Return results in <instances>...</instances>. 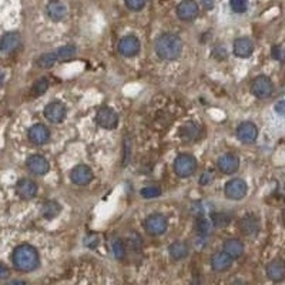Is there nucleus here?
<instances>
[{
  "label": "nucleus",
  "mask_w": 285,
  "mask_h": 285,
  "mask_svg": "<svg viewBox=\"0 0 285 285\" xmlns=\"http://www.w3.org/2000/svg\"><path fill=\"white\" fill-rule=\"evenodd\" d=\"M170 255L171 258L175 261L183 260L188 255V247H187L186 243H174L173 245L170 247Z\"/></svg>",
  "instance_id": "25"
},
{
  "label": "nucleus",
  "mask_w": 285,
  "mask_h": 285,
  "mask_svg": "<svg viewBox=\"0 0 285 285\" xmlns=\"http://www.w3.org/2000/svg\"><path fill=\"white\" fill-rule=\"evenodd\" d=\"M140 194H141V197H144V199H156V197H159V196L162 194V190L156 186L144 187V188L140 191Z\"/></svg>",
  "instance_id": "33"
},
{
  "label": "nucleus",
  "mask_w": 285,
  "mask_h": 285,
  "mask_svg": "<svg viewBox=\"0 0 285 285\" xmlns=\"http://www.w3.org/2000/svg\"><path fill=\"white\" fill-rule=\"evenodd\" d=\"M62 211V207L57 201H46L43 204V208H41V214L46 220H53L54 217H57Z\"/></svg>",
  "instance_id": "24"
},
{
  "label": "nucleus",
  "mask_w": 285,
  "mask_h": 285,
  "mask_svg": "<svg viewBox=\"0 0 285 285\" xmlns=\"http://www.w3.org/2000/svg\"><path fill=\"white\" fill-rule=\"evenodd\" d=\"M231 265H233V258L227 252H224V251L215 252L211 257V268L215 273H224V271L230 270Z\"/></svg>",
  "instance_id": "18"
},
{
  "label": "nucleus",
  "mask_w": 285,
  "mask_h": 285,
  "mask_svg": "<svg viewBox=\"0 0 285 285\" xmlns=\"http://www.w3.org/2000/svg\"><path fill=\"white\" fill-rule=\"evenodd\" d=\"M224 191H225L227 199L236 200V201L237 200H243L248 191L247 183L244 180H241V178H234V180H231V181H228L225 184Z\"/></svg>",
  "instance_id": "7"
},
{
  "label": "nucleus",
  "mask_w": 285,
  "mask_h": 285,
  "mask_svg": "<svg viewBox=\"0 0 285 285\" xmlns=\"http://www.w3.org/2000/svg\"><path fill=\"white\" fill-rule=\"evenodd\" d=\"M20 44H22V39H20V35L16 32L6 33V35H3V38L0 39V50L6 54L16 51L20 47Z\"/></svg>",
  "instance_id": "16"
},
{
  "label": "nucleus",
  "mask_w": 285,
  "mask_h": 285,
  "mask_svg": "<svg viewBox=\"0 0 285 285\" xmlns=\"http://www.w3.org/2000/svg\"><path fill=\"white\" fill-rule=\"evenodd\" d=\"M119 51L124 57H134L140 51V41L136 36H124L119 41Z\"/></svg>",
  "instance_id": "13"
},
{
  "label": "nucleus",
  "mask_w": 285,
  "mask_h": 285,
  "mask_svg": "<svg viewBox=\"0 0 285 285\" xmlns=\"http://www.w3.org/2000/svg\"><path fill=\"white\" fill-rule=\"evenodd\" d=\"M237 137L241 143L244 144H251L257 140L258 137V128L257 125L251 122H244L238 125L237 128Z\"/></svg>",
  "instance_id": "10"
},
{
  "label": "nucleus",
  "mask_w": 285,
  "mask_h": 285,
  "mask_svg": "<svg viewBox=\"0 0 285 285\" xmlns=\"http://www.w3.org/2000/svg\"><path fill=\"white\" fill-rule=\"evenodd\" d=\"M27 137H29L30 143H33L36 146H43L50 140V131L43 124H35L29 128Z\"/></svg>",
  "instance_id": "11"
},
{
  "label": "nucleus",
  "mask_w": 285,
  "mask_h": 285,
  "mask_svg": "<svg viewBox=\"0 0 285 285\" xmlns=\"http://www.w3.org/2000/svg\"><path fill=\"white\" fill-rule=\"evenodd\" d=\"M9 268L6 267V265H3V264H0V280H4V278H7L9 277Z\"/></svg>",
  "instance_id": "38"
},
{
  "label": "nucleus",
  "mask_w": 285,
  "mask_h": 285,
  "mask_svg": "<svg viewBox=\"0 0 285 285\" xmlns=\"http://www.w3.org/2000/svg\"><path fill=\"white\" fill-rule=\"evenodd\" d=\"M56 54H57V59H60V60H69L76 54V47L73 44H66L57 50Z\"/></svg>",
  "instance_id": "31"
},
{
  "label": "nucleus",
  "mask_w": 285,
  "mask_h": 285,
  "mask_svg": "<svg viewBox=\"0 0 285 285\" xmlns=\"http://www.w3.org/2000/svg\"><path fill=\"white\" fill-rule=\"evenodd\" d=\"M47 88H49V79L47 77H40L32 87V94L33 96H41V94H44V91Z\"/></svg>",
  "instance_id": "29"
},
{
  "label": "nucleus",
  "mask_w": 285,
  "mask_h": 285,
  "mask_svg": "<svg viewBox=\"0 0 285 285\" xmlns=\"http://www.w3.org/2000/svg\"><path fill=\"white\" fill-rule=\"evenodd\" d=\"M201 3H203V6L207 9V10H210L214 7V0H201Z\"/></svg>",
  "instance_id": "40"
},
{
  "label": "nucleus",
  "mask_w": 285,
  "mask_h": 285,
  "mask_svg": "<svg viewBox=\"0 0 285 285\" xmlns=\"http://www.w3.org/2000/svg\"><path fill=\"white\" fill-rule=\"evenodd\" d=\"M96 122L101 128L114 130L119 124V116L110 107H101L96 114Z\"/></svg>",
  "instance_id": "6"
},
{
  "label": "nucleus",
  "mask_w": 285,
  "mask_h": 285,
  "mask_svg": "<svg viewBox=\"0 0 285 285\" xmlns=\"http://www.w3.org/2000/svg\"><path fill=\"white\" fill-rule=\"evenodd\" d=\"M66 114H67L66 106L60 101H51L44 109V117L49 120L50 123H62L66 119Z\"/></svg>",
  "instance_id": "8"
},
{
  "label": "nucleus",
  "mask_w": 285,
  "mask_h": 285,
  "mask_svg": "<svg viewBox=\"0 0 285 285\" xmlns=\"http://www.w3.org/2000/svg\"><path fill=\"white\" fill-rule=\"evenodd\" d=\"M223 251L227 252L233 260H236V258H240L244 254V244L238 238H230V240H227L224 243Z\"/></svg>",
  "instance_id": "22"
},
{
  "label": "nucleus",
  "mask_w": 285,
  "mask_h": 285,
  "mask_svg": "<svg viewBox=\"0 0 285 285\" xmlns=\"http://www.w3.org/2000/svg\"><path fill=\"white\" fill-rule=\"evenodd\" d=\"M230 6L236 13H244L248 7V0H230Z\"/></svg>",
  "instance_id": "34"
},
{
  "label": "nucleus",
  "mask_w": 285,
  "mask_h": 285,
  "mask_svg": "<svg viewBox=\"0 0 285 285\" xmlns=\"http://www.w3.org/2000/svg\"><path fill=\"white\" fill-rule=\"evenodd\" d=\"M273 57L278 62H283L284 60V51H283V46L281 44H277L273 47Z\"/></svg>",
  "instance_id": "36"
},
{
  "label": "nucleus",
  "mask_w": 285,
  "mask_h": 285,
  "mask_svg": "<svg viewBox=\"0 0 285 285\" xmlns=\"http://www.w3.org/2000/svg\"><path fill=\"white\" fill-rule=\"evenodd\" d=\"M230 221H231V218H230V215L225 214V212H215V214H212V224H214V227H217V228L227 227V225L230 224Z\"/></svg>",
  "instance_id": "30"
},
{
  "label": "nucleus",
  "mask_w": 285,
  "mask_h": 285,
  "mask_svg": "<svg viewBox=\"0 0 285 285\" xmlns=\"http://www.w3.org/2000/svg\"><path fill=\"white\" fill-rule=\"evenodd\" d=\"M13 265L16 270L22 273H30L35 271L40 264L38 249L29 244H22L14 248L12 254Z\"/></svg>",
  "instance_id": "1"
},
{
  "label": "nucleus",
  "mask_w": 285,
  "mask_h": 285,
  "mask_svg": "<svg viewBox=\"0 0 285 285\" xmlns=\"http://www.w3.org/2000/svg\"><path fill=\"white\" fill-rule=\"evenodd\" d=\"M70 177H72V181L77 186H87L88 183H91L94 175H93V171H91V168L88 165L79 164L72 170Z\"/></svg>",
  "instance_id": "12"
},
{
  "label": "nucleus",
  "mask_w": 285,
  "mask_h": 285,
  "mask_svg": "<svg viewBox=\"0 0 285 285\" xmlns=\"http://www.w3.org/2000/svg\"><path fill=\"white\" fill-rule=\"evenodd\" d=\"M167 227L168 221L162 214H153L144 221V228L150 236H163L167 231Z\"/></svg>",
  "instance_id": "5"
},
{
  "label": "nucleus",
  "mask_w": 285,
  "mask_h": 285,
  "mask_svg": "<svg viewBox=\"0 0 285 285\" xmlns=\"http://www.w3.org/2000/svg\"><path fill=\"white\" fill-rule=\"evenodd\" d=\"M3 80H4V75H3V72L0 70V87L3 84Z\"/></svg>",
  "instance_id": "41"
},
{
  "label": "nucleus",
  "mask_w": 285,
  "mask_h": 285,
  "mask_svg": "<svg viewBox=\"0 0 285 285\" xmlns=\"http://www.w3.org/2000/svg\"><path fill=\"white\" fill-rule=\"evenodd\" d=\"M177 16L184 20V22H191L199 16V4L194 0H183L177 6Z\"/></svg>",
  "instance_id": "9"
},
{
  "label": "nucleus",
  "mask_w": 285,
  "mask_h": 285,
  "mask_svg": "<svg viewBox=\"0 0 285 285\" xmlns=\"http://www.w3.org/2000/svg\"><path fill=\"white\" fill-rule=\"evenodd\" d=\"M200 134V128L197 124H187L184 125V128L181 130V136L187 138V140H193V138H196V137Z\"/></svg>",
  "instance_id": "32"
},
{
  "label": "nucleus",
  "mask_w": 285,
  "mask_h": 285,
  "mask_svg": "<svg viewBox=\"0 0 285 285\" xmlns=\"http://www.w3.org/2000/svg\"><path fill=\"white\" fill-rule=\"evenodd\" d=\"M57 54L56 53H46V54H41L39 57L38 60V66L41 67V69H49L51 66H54L56 62H57Z\"/></svg>",
  "instance_id": "27"
},
{
  "label": "nucleus",
  "mask_w": 285,
  "mask_h": 285,
  "mask_svg": "<svg viewBox=\"0 0 285 285\" xmlns=\"http://www.w3.org/2000/svg\"><path fill=\"white\" fill-rule=\"evenodd\" d=\"M197 160L191 154H180L174 162V171L178 177L187 178L196 171Z\"/></svg>",
  "instance_id": "3"
},
{
  "label": "nucleus",
  "mask_w": 285,
  "mask_h": 285,
  "mask_svg": "<svg viewBox=\"0 0 285 285\" xmlns=\"http://www.w3.org/2000/svg\"><path fill=\"white\" fill-rule=\"evenodd\" d=\"M156 53L163 60H177L183 53V40L177 35L165 33L156 41Z\"/></svg>",
  "instance_id": "2"
},
{
  "label": "nucleus",
  "mask_w": 285,
  "mask_h": 285,
  "mask_svg": "<svg viewBox=\"0 0 285 285\" xmlns=\"http://www.w3.org/2000/svg\"><path fill=\"white\" fill-rule=\"evenodd\" d=\"M267 275L271 281L280 283L285 278V267L281 260H274L267 265Z\"/></svg>",
  "instance_id": "21"
},
{
  "label": "nucleus",
  "mask_w": 285,
  "mask_h": 285,
  "mask_svg": "<svg viewBox=\"0 0 285 285\" xmlns=\"http://www.w3.org/2000/svg\"><path fill=\"white\" fill-rule=\"evenodd\" d=\"M125 6L133 12H138L146 6V0H125Z\"/></svg>",
  "instance_id": "35"
},
{
  "label": "nucleus",
  "mask_w": 285,
  "mask_h": 285,
  "mask_svg": "<svg viewBox=\"0 0 285 285\" xmlns=\"http://www.w3.org/2000/svg\"><path fill=\"white\" fill-rule=\"evenodd\" d=\"M274 91V84L270 77L258 76L251 83V93L257 99H268Z\"/></svg>",
  "instance_id": "4"
},
{
  "label": "nucleus",
  "mask_w": 285,
  "mask_h": 285,
  "mask_svg": "<svg viewBox=\"0 0 285 285\" xmlns=\"http://www.w3.org/2000/svg\"><path fill=\"white\" fill-rule=\"evenodd\" d=\"M16 193L19 194L20 199L32 200L38 194V186L35 181H32L29 178H22L16 184Z\"/></svg>",
  "instance_id": "15"
},
{
  "label": "nucleus",
  "mask_w": 285,
  "mask_h": 285,
  "mask_svg": "<svg viewBox=\"0 0 285 285\" xmlns=\"http://www.w3.org/2000/svg\"><path fill=\"white\" fill-rule=\"evenodd\" d=\"M233 50H234V54L237 57L247 59L254 53V43L251 41V39L240 38L234 41Z\"/></svg>",
  "instance_id": "19"
},
{
  "label": "nucleus",
  "mask_w": 285,
  "mask_h": 285,
  "mask_svg": "<svg viewBox=\"0 0 285 285\" xmlns=\"http://www.w3.org/2000/svg\"><path fill=\"white\" fill-rule=\"evenodd\" d=\"M46 10H47V14H49L50 19L54 20V22H60L67 14V7L60 0H50L49 3H47V9Z\"/></svg>",
  "instance_id": "20"
},
{
  "label": "nucleus",
  "mask_w": 285,
  "mask_h": 285,
  "mask_svg": "<svg viewBox=\"0 0 285 285\" xmlns=\"http://www.w3.org/2000/svg\"><path fill=\"white\" fill-rule=\"evenodd\" d=\"M26 164H27V168H29L32 173L38 174V175H44V174L49 173L50 170L49 162H47L43 156H40V154L30 156V157L27 159Z\"/></svg>",
  "instance_id": "14"
},
{
  "label": "nucleus",
  "mask_w": 285,
  "mask_h": 285,
  "mask_svg": "<svg viewBox=\"0 0 285 285\" xmlns=\"http://www.w3.org/2000/svg\"><path fill=\"white\" fill-rule=\"evenodd\" d=\"M212 178H214V174H212V171L208 170V171H205V173L200 177V184L207 186V184H210L211 181H212Z\"/></svg>",
  "instance_id": "37"
},
{
  "label": "nucleus",
  "mask_w": 285,
  "mask_h": 285,
  "mask_svg": "<svg viewBox=\"0 0 285 285\" xmlns=\"http://www.w3.org/2000/svg\"><path fill=\"white\" fill-rule=\"evenodd\" d=\"M112 252L114 258L117 260H123L125 257V245L120 238H116L112 241Z\"/></svg>",
  "instance_id": "28"
},
{
  "label": "nucleus",
  "mask_w": 285,
  "mask_h": 285,
  "mask_svg": "<svg viewBox=\"0 0 285 285\" xmlns=\"http://www.w3.org/2000/svg\"><path fill=\"white\" fill-rule=\"evenodd\" d=\"M284 104L285 103L281 100V101H278V103H277V106H275V110H277V113H278L280 116H284V113H285Z\"/></svg>",
  "instance_id": "39"
},
{
  "label": "nucleus",
  "mask_w": 285,
  "mask_h": 285,
  "mask_svg": "<svg viewBox=\"0 0 285 285\" xmlns=\"http://www.w3.org/2000/svg\"><path fill=\"white\" fill-rule=\"evenodd\" d=\"M240 228L245 236H255L260 231V221L254 215H245L240 221Z\"/></svg>",
  "instance_id": "23"
},
{
  "label": "nucleus",
  "mask_w": 285,
  "mask_h": 285,
  "mask_svg": "<svg viewBox=\"0 0 285 285\" xmlns=\"http://www.w3.org/2000/svg\"><path fill=\"white\" fill-rule=\"evenodd\" d=\"M217 165H218V170L221 173L233 174L236 173L237 170H238V167H240V159L237 157L236 154L228 153V154H224V156H221L218 159Z\"/></svg>",
  "instance_id": "17"
},
{
  "label": "nucleus",
  "mask_w": 285,
  "mask_h": 285,
  "mask_svg": "<svg viewBox=\"0 0 285 285\" xmlns=\"http://www.w3.org/2000/svg\"><path fill=\"white\" fill-rule=\"evenodd\" d=\"M196 228H197V234L200 238H205L211 234V224L210 221L205 218V217H199L197 221H196Z\"/></svg>",
  "instance_id": "26"
}]
</instances>
